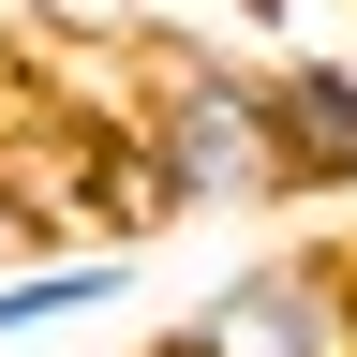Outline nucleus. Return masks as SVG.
<instances>
[{
    "mask_svg": "<svg viewBox=\"0 0 357 357\" xmlns=\"http://www.w3.org/2000/svg\"><path fill=\"white\" fill-rule=\"evenodd\" d=\"M134 164H149V223L194 208H283V134H268V60H149V105H134Z\"/></svg>",
    "mask_w": 357,
    "mask_h": 357,
    "instance_id": "obj_1",
    "label": "nucleus"
},
{
    "mask_svg": "<svg viewBox=\"0 0 357 357\" xmlns=\"http://www.w3.org/2000/svg\"><path fill=\"white\" fill-rule=\"evenodd\" d=\"M149 357H357L342 253H268V268H238V283H208L194 312H164Z\"/></svg>",
    "mask_w": 357,
    "mask_h": 357,
    "instance_id": "obj_2",
    "label": "nucleus"
},
{
    "mask_svg": "<svg viewBox=\"0 0 357 357\" xmlns=\"http://www.w3.org/2000/svg\"><path fill=\"white\" fill-rule=\"evenodd\" d=\"M268 134H283L298 194H357V60H268Z\"/></svg>",
    "mask_w": 357,
    "mask_h": 357,
    "instance_id": "obj_3",
    "label": "nucleus"
},
{
    "mask_svg": "<svg viewBox=\"0 0 357 357\" xmlns=\"http://www.w3.org/2000/svg\"><path fill=\"white\" fill-rule=\"evenodd\" d=\"M105 298H134V253H15L0 268V342H45V328H75Z\"/></svg>",
    "mask_w": 357,
    "mask_h": 357,
    "instance_id": "obj_4",
    "label": "nucleus"
},
{
    "mask_svg": "<svg viewBox=\"0 0 357 357\" xmlns=\"http://www.w3.org/2000/svg\"><path fill=\"white\" fill-rule=\"evenodd\" d=\"M342 298H357V238H342Z\"/></svg>",
    "mask_w": 357,
    "mask_h": 357,
    "instance_id": "obj_5",
    "label": "nucleus"
},
{
    "mask_svg": "<svg viewBox=\"0 0 357 357\" xmlns=\"http://www.w3.org/2000/svg\"><path fill=\"white\" fill-rule=\"evenodd\" d=\"M0 268H15V223H0Z\"/></svg>",
    "mask_w": 357,
    "mask_h": 357,
    "instance_id": "obj_6",
    "label": "nucleus"
}]
</instances>
